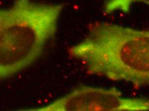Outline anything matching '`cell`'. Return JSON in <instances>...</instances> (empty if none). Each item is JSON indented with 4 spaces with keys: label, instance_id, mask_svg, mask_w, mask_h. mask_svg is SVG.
Wrapping results in <instances>:
<instances>
[{
    "label": "cell",
    "instance_id": "cell-3",
    "mask_svg": "<svg viewBox=\"0 0 149 111\" xmlns=\"http://www.w3.org/2000/svg\"><path fill=\"white\" fill-rule=\"evenodd\" d=\"M145 98L123 96L115 87L80 86L48 105L23 110L29 111H147Z\"/></svg>",
    "mask_w": 149,
    "mask_h": 111
},
{
    "label": "cell",
    "instance_id": "cell-2",
    "mask_svg": "<svg viewBox=\"0 0 149 111\" xmlns=\"http://www.w3.org/2000/svg\"><path fill=\"white\" fill-rule=\"evenodd\" d=\"M64 5L15 0L0 8V81L35 62L57 32Z\"/></svg>",
    "mask_w": 149,
    "mask_h": 111
},
{
    "label": "cell",
    "instance_id": "cell-4",
    "mask_svg": "<svg viewBox=\"0 0 149 111\" xmlns=\"http://www.w3.org/2000/svg\"><path fill=\"white\" fill-rule=\"evenodd\" d=\"M138 3L148 5L149 0H106L104 5V12L105 14H110L116 11L127 14L129 12L133 5Z\"/></svg>",
    "mask_w": 149,
    "mask_h": 111
},
{
    "label": "cell",
    "instance_id": "cell-1",
    "mask_svg": "<svg viewBox=\"0 0 149 111\" xmlns=\"http://www.w3.org/2000/svg\"><path fill=\"white\" fill-rule=\"evenodd\" d=\"M88 73L136 88L149 84V31L107 22L93 23L68 50Z\"/></svg>",
    "mask_w": 149,
    "mask_h": 111
}]
</instances>
